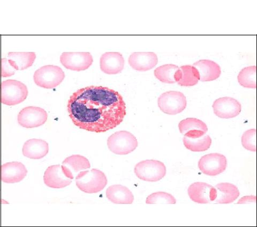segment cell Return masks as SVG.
I'll use <instances>...</instances> for the list:
<instances>
[{
    "label": "cell",
    "instance_id": "cell-1",
    "mask_svg": "<svg viewBox=\"0 0 257 227\" xmlns=\"http://www.w3.org/2000/svg\"><path fill=\"white\" fill-rule=\"evenodd\" d=\"M67 107L76 126L96 133L114 129L122 123L126 113L122 96L101 86L79 89L70 97Z\"/></svg>",
    "mask_w": 257,
    "mask_h": 227
},
{
    "label": "cell",
    "instance_id": "cell-2",
    "mask_svg": "<svg viewBox=\"0 0 257 227\" xmlns=\"http://www.w3.org/2000/svg\"><path fill=\"white\" fill-rule=\"evenodd\" d=\"M78 188L86 193H96L102 191L107 184V178L101 170L92 169L83 170L76 176Z\"/></svg>",
    "mask_w": 257,
    "mask_h": 227
},
{
    "label": "cell",
    "instance_id": "cell-3",
    "mask_svg": "<svg viewBox=\"0 0 257 227\" xmlns=\"http://www.w3.org/2000/svg\"><path fill=\"white\" fill-rule=\"evenodd\" d=\"M8 58L2 60V76L11 77L17 70H24L31 67L36 59L35 52H10Z\"/></svg>",
    "mask_w": 257,
    "mask_h": 227
},
{
    "label": "cell",
    "instance_id": "cell-4",
    "mask_svg": "<svg viewBox=\"0 0 257 227\" xmlns=\"http://www.w3.org/2000/svg\"><path fill=\"white\" fill-rule=\"evenodd\" d=\"M28 95L27 86L20 81L8 79L2 83V102L14 106L25 100Z\"/></svg>",
    "mask_w": 257,
    "mask_h": 227
},
{
    "label": "cell",
    "instance_id": "cell-5",
    "mask_svg": "<svg viewBox=\"0 0 257 227\" xmlns=\"http://www.w3.org/2000/svg\"><path fill=\"white\" fill-rule=\"evenodd\" d=\"M65 78L63 70L58 66L48 65L35 72L34 82L36 84L44 88L51 89L59 86Z\"/></svg>",
    "mask_w": 257,
    "mask_h": 227
},
{
    "label": "cell",
    "instance_id": "cell-6",
    "mask_svg": "<svg viewBox=\"0 0 257 227\" xmlns=\"http://www.w3.org/2000/svg\"><path fill=\"white\" fill-rule=\"evenodd\" d=\"M109 150L117 155H126L138 147L136 138L127 131L117 132L111 135L107 140Z\"/></svg>",
    "mask_w": 257,
    "mask_h": 227
},
{
    "label": "cell",
    "instance_id": "cell-7",
    "mask_svg": "<svg viewBox=\"0 0 257 227\" xmlns=\"http://www.w3.org/2000/svg\"><path fill=\"white\" fill-rule=\"evenodd\" d=\"M135 173L140 179L147 182H157L166 174V167L164 164L158 160H147L137 164Z\"/></svg>",
    "mask_w": 257,
    "mask_h": 227
},
{
    "label": "cell",
    "instance_id": "cell-8",
    "mask_svg": "<svg viewBox=\"0 0 257 227\" xmlns=\"http://www.w3.org/2000/svg\"><path fill=\"white\" fill-rule=\"evenodd\" d=\"M160 110L168 115H176L187 107L186 97L178 91H169L161 95L158 100Z\"/></svg>",
    "mask_w": 257,
    "mask_h": 227
},
{
    "label": "cell",
    "instance_id": "cell-9",
    "mask_svg": "<svg viewBox=\"0 0 257 227\" xmlns=\"http://www.w3.org/2000/svg\"><path fill=\"white\" fill-rule=\"evenodd\" d=\"M60 62L67 69L81 71L90 67L93 59L90 52H64L60 56Z\"/></svg>",
    "mask_w": 257,
    "mask_h": 227
},
{
    "label": "cell",
    "instance_id": "cell-10",
    "mask_svg": "<svg viewBox=\"0 0 257 227\" xmlns=\"http://www.w3.org/2000/svg\"><path fill=\"white\" fill-rule=\"evenodd\" d=\"M227 160L224 156L219 153H211L205 155L199 160L198 167L201 172L208 175L214 176L226 170Z\"/></svg>",
    "mask_w": 257,
    "mask_h": 227
},
{
    "label": "cell",
    "instance_id": "cell-11",
    "mask_svg": "<svg viewBox=\"0 0 257 227\" xmlns=\"http://www.w3.org/2000/svg\"><path fill=\"white\" fill-rule=\"evenodd\" d=\"M47 119V112L44 109L29 106L20 111L18 115V123L24 128H34L44 125Z\"/></svg>",
    "mask_w": 257,
    "mask_h": 227
},
{
    "label": "cell",
    "instance_id": "cell-12",
    "mask_svg": "<svg viewBox=\"0 0 257 227\" xmlns=\"http://www.w3.org/2000/svg\"><path fill=\"white\" fill-rule=\"evenodd\" d=\"M188 192L190 199L198 204H208L215 200L217 190L210 184L196 182L189 187Z\"/></svg>",
    "mask_w": 257,
    "mask_h": 227
},
{
    "label": "cell",
    "instance_id": "cell-13",
    "mask_svg": "<svg viewBox=\"0 0 257 227\" xmlns=\"http://www.w3.org/2000/svg\"><path fill=\"white\" fill-rule=\"evenodd\" d=\"M215 115L221 119H231L238 116L242 107L236 99L230 97H223L216 99L212 106Z\"/></svg>",
    "mask_w": 257,
    "mask_h": 227
},
{
    "label": "cell",
    "instance_id": "cell-14",
    "mask_svg": "<svg viewBox=\"0 0 257 227\" xmlns=\"http://www.w3.org/2000/svg\"><path fill=\"white\" fill-rule=\"evenodd\" d=\"M44 183L48 187L61 189L69 186L72 180L63 171L62 165H53L48 167L44 176Z\"/></svg>",
    "mask_w": 257,
    "mask_h": 227
},
{
    "label": "cell",
    "instance_id": "cell-15",
    "mask_svg": "<svg viewBox=\"0 0 257 227\" xmlns=\"http://www.w3.org/2000/svg\"><path fill=\"white\" fill-rule=\"evenodd\" d=\"M100 65L103 72L108 75H116L123 70L124 59L119 52H106L101 55Z\"/></svg>",
    "mask_w": 257,
    "mask_h": 227
},
{
    "label": "cell",
    "instance_id": "cell-16",
    "mask_svg": "<svg viewBox=\"0 0 257 227\" xmlns=\"http://www.w3.org/2000/svg\"><path fill=\"white\" fill-rule=\"evenodd\" d=\"M128 62L134 70L147 71L157 66L158 58L154 52H135L131 55Z\"/></svg>",
    "mask_w": 257,
    "mask_h": 227
},
{
    "label": "cell",
    "instance_id": "cell-17",
    "mask_svg": "<svg viewBox=\"0 0 257 227\" xmlns=\"http://www.w3.org/2000/svg\"><path fill=\"white\" fill-rule=\"evenodd\" d=\"M28 170L20 162H11L2 166V180L7 183H18L24 180Z\"/></svg>",
    "mask_w": 257,
    "mask_h": 227
},
{
    "label": "cell",
    "instance_id": "cell-18",
    "mask_svg": "<svg viewBox=\"0 0 257 227\" xmlns=\"http://www.w3.org/2000/svg\"><path fill=\"white\" fill-rule=\"evenodd\" d=\"M64 173L72 180L79 173L91 168L89 160L80 155H72L67 158L62 163Z\"/></svg>",
    "mask_w": 257,
    "mask_h": 227
},
{
    "label": "cell",
    "instance_id": "cell-19",
    "mask_svg": "<svg viewBox=\"0 0 257 227\" xmlns=\"http://www.w3.org/2000/svg\"><path fill=\"white\" fill-rule=\"evenodd\" d=\"M179 128L184 136L189 138L202 137L208 132V128L204 122L196 118H188L181 121Z\"/></svg>",
    "mask_w": 257,
    "mask_h": 227
},
{
    "label": "cell",
    "instance_id": "cell-20",
    "mask_svg": "<svg viewBox=\"0 0 257 227\" xmlns=\"http://www.w3.org/2000/svg\"><path fill=\"white\" fill-rule=\"evenodd\" d=\"M193 66L198 70L199 80L202 82L214 80L218 79L221 74L219 65L211 60H201L195 62Z\"/></svg>",
    "mask_w": 257,
    "mask_h": 227
},
{
    "label": "cell",
    "instance_id": "cell-21",
    "mask_svg": "<svg viewBox=\"0 0 257 227\" xmlns=\"http://www.w3.org/2000/svg\"><path fill=\"white\" fill-rule=\"evenodd\" d=\"M49 152V146L42 140L32 139L24 143L23 155L29 159H40L45 157Z\"/></svg>",
    "mask_w": 257,
    "mask_h": 227
},
{
    "label": "cell",
    "instance_id": "cell-22",
    "mask_svg": "<svg viewBox=\"0 0 257 227\" xmlns=\"http://www.w3.org/2000/svg\"><path fill=\"white\" fill-rule=\"evenodd\" d=\"M106 195L109 200L116 204H131L134 200L132 191L122 185L110 186Z\"/></svg>",
    "mask_w": 257,
    "mask_h": 227
},
{
    "label": "cell",
    "instance_id": "cell-23",
    "mask_svg": "<svg viewBox=\"0 0 257 227\" xmlns=\"http://www.w3.org/2000/svg\"><path fill=\"white\" fill-rule=\"evenodd\" d=\"M199 79L198 70L190 65L179 68L175 75L176 82L182 86H194L198 84Z\"/></svg>",
    "mask_w": 257,
    "mask_h": 227
},
{
    "label": "cell",
    "instance_id": "cell-24",
    "mask_svg": "<svg viewBox=\"0 0 257 227\" xmlns=\"http://www.w3.org/2000/svg\"><path fill=\"white\" fill-rule=\"evenodd\" d=\"M217 192L216 203L228 204L235 201L239 196V191L237 186L229 183H221L215 186Z\"/></svg>",
    "mask_w": 257,
    "mask_h": 227
},
{
    "label": "cell",
    "instance_id": "cell-25",
    "mask_svg": "<svg viewBox=\"0 0 257 227\" xmlns=\"http://www.w3.org/2000/svg\"><path fill=\"white\" fill-rule=\"evenodd\" d=\"M183 144L187 149L192 152H204L210 148L212 139L210 136L204 135L198 138L184 136Z\"/></svg>",
    "mask_w": 257,
    "mask_h": 227
},
{
    "label": "cell",
    "instance_id": "cell-26",
    "mask_svg": "<svg viewBox=\"0 0 257 227\" xmlns=\"http://www.w3.org/2000/svg\"><path fill=\"white\" fill-rule=\"evenodd\" d=\"M179 69V67L174 64H165L156 69L155 75L163 83L174 84L176 83L175 75Z\"/></svg>",
    "mask_w": 257,
    "mask_h": 227
},
{
    "label": "cell",
    "instance_id": "cell-27",
    "mask_svg": "<svg viewBox=\"0 0 257 227\" xmlns=\"http://www.w3.org/2000/svg\"><path fill=\"white\" fill-rule=\"evenodd\" d=\"M256 70V66L247 67L241 70L238 76L239 84L246 88H255Z\"/></svg>",
    "mask_w": 257,
    "mask_h": 227
},
{
    "label": "cell",
    "instance_id": "cell-28",
    "mask_svg": "<svg viewBox=\"0 0 257 227\" xmlns=\"http://www.w3.org/2000/svg\"><path fill=\"white\" fill-rule=\"evenodd\" d=\"M147 204H175L176 200L172 194L165 192L153 193L146 200Z\"/></svg>",
    "mask_w": 257,
    "mask_h": 227
},
{
    "label": "cell",
    "instance_id": "cell-29",
    "mask_svg": "<svg viewBox=\"0 0 257 227\" xmlns=\"http://www.w3.org/2000/svg\"><path fill=\"white\" fill-rule=\"evenodd\" d=\"M256 129L248 130L242 137V144L244 149L251 152H256Z\"/></svg>",
    "mask_w": 257,
    "mask_h": 227
},
{
    "label": "cell",
    "instance_id": "cell-30",
    "mask_svg": "<svg viewBox=\"0 0 257 227\" xmlns=\"http://www.w3.org/2000/svg\"><path fill=\"white\" fill-rule=\"evenodd\" d=\"M256 201V197L255 196H246L243 197L239 200L237 204H246L248 203V202H254Z\"/></svg>",
    "mask_w": 257,
    "mask_h": 227
}]
</instances>
